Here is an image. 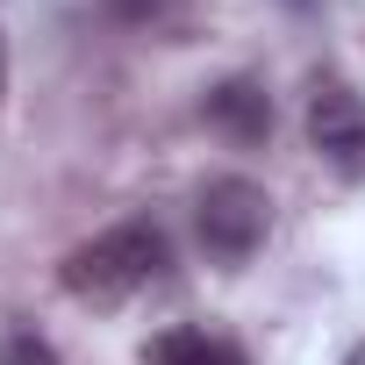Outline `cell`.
I'll return each instance as SVG.
<instances>
[{"label":"cell","mask_w":365,"mask_h":365,"mask_svg":"<svg viewBox=\"0 0 365 365\" xmlns=\"http://www.w3.org/2000/svg\"><path fill=\"white\" fill-rule=\"evenodd\" d=\"M201 115H208V129L230 136L237 150H258V143L272 136V93H265L258 79H222V86H208Z\"/></svg>","instance_id":"obj_4"},{"label":"cell","mask_w":365,"mask_h":365,"mask_svg":"<svg viewBox=\"0 0 365 365\" xmlns=\"http://www.w3.org/2000/svg\"><path fill=\"white\" fill-rule=\"evenodd\" d=\"M344 365H365V344H358V351H351V358H344Z\"/></svg>","instance_id":"obj_10"},{"label":"cell","mask_w":365,"mask_h":365,"mask_svg":"<svg viewBox=\"0 0 365 365\" xmlns=\"http://www.w3.org/2000/svg\"><path fill=\"white\" fill-rule=\"evenodd\" d=\"M265 230H272V201H265L258 179L222 172V179H208V187H201L194 237H201V251H208L222 272L251 265V258H258V244H265Z\"/></svg>","instance_id":"obj_2"},{"label":"cell","mask_w":365,"mask_h":365,"mask_svg":"<svg viewBox=\"0 0 365 365\" xmlns=\"http://www.w3.org/2000/svg\"><path fill=\"white\" fill-rule=\"evenodd\" d=\"M108 15H115V22H129V29H143V22H158V15H165V0H108Z\"/></svg>","instance_id":"obj_7"},{"label":"cell","mask_w":365,"mask_h":365,"mask_svg":"<svg viewBox=\"0 0 365 365\" xmlns=\"http://www.w3.org/2000/svg\"><path fill=\"white\" fill-rule=\"evenodd\" d=\"M0 365H65V358H58L51 336H36V329H8V336H0Z\"/></svg>","instance_id":"obj_6"},{"label":"cell","mask_w":365,"mask_h":365,"mask_svg":"<svg viewBox=\"0 0 365 365\" xmlns=\"http://www.w3.org/2000/svg\"><path fill=\"white\" fill-rule=\"evenodd\" d=\"M0 93H8V43H0Z\"/></svg>","instance_id":"obj_8"},{"label":"cell","mask_w":365,"mask_h":365,"mask_svg":"<svg viewBox=\"0 0 365 365\" xmlns=\"http://www.w3.org/2000/svg\"><path fill=\"white\" fill-rule=\"evenodd\" d=\"M150 365H251L230 336H208V329H165L150 344Z\"/></svg>","instance_id":"obj_5"},{"label":"cell","mask_w":365,"mask_h":365,"mask_svg":"<svg viewBox=\"0 0 365 365\" xmlns=\"http://www.w3.org/2000/svg\"><path fill=\"white\" fill-rule=\"evenodd\" d=\"M308 143L336 179H365V93H351L344 79H315L308 86Z\"/></svg>","instance_id":"obj_3"},{"label":"cell","mask_w":365,"mask_h":365,"mask_svg":"<svg viewBox=\"0 0 365 365\" xmlns=\"http://www.w3.org/2000/svg\"><path fill=\"white\" fill-rule=\"evenodd\" d=\"M287 8H294V15H308V8H315V0H287Z\"/></svg>","instance_id":"obj_9"},{"label":"cell","mask_w":365,"mask_h":365,"mask_svg":"<svg viewBox=\"0 0 365 365\" xmlns=\"http://www.w3.org/2000/svg\"><path fill=\"white\" fill-rule=\"evenodd\" d=\"M165 272H172V237L158 222H115L65 258V294L93 301V308H122L143 287H158Z\"/></svg>","instance_id":"obj_1"}]
</instances>
